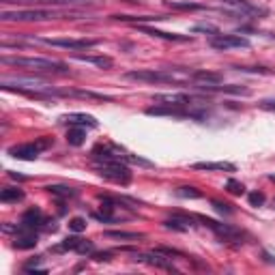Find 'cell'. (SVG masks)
<instances>
[{"mask_svg": "<svg viewBox=\"0 0 275 275\" xmlns=\"http://www.w3.org/2000/svg\"><path fill=\"white\" fill-rule=\"evenodd\" d=\"M0 86L5 90H20V93H28L35 97H50V95H56V97H65V90H58L54 88L52 84H48L45 80L41 78H26V76H5Z\"/></svg>", "mask_w": 275, "mask_h": 275, "instance_id": "1", "label": "cell"}, {"mask_svg": "<svg viewBox=\"0 0 275 275\" xmlns=\"http://www.w3.org/2000/svg\"><path fill=\"white\" fill-rule=\"evenodd\" d=\"M3 65H11V67H20V69H28V71H48V73H67V65L60 60H52V58H30V56H3L0 58Z\"/></svg>", "mask_w": 275, "mask_h": 275, "instance_id": "2", "label": "cell"}, {"mask_svg": "<svg viewBox=\"0 0 275 275\" xmlns=\"http://www.w3.org/2000/svg\"><path fill=\"white\" fill-rule=\"evenodd\" d=\"M65 15H76L73 11H56V9H15V11H3L5 22H48L58 20Z\"/></svg>", "mask_w": 275, "mask_h": 275, "instance_id": "3", "label": "cell"}, {"mask_svg": "<svg viewBox=\"0 0 275 275\" xmlns=\"http://www.w3.org/2000/svg\"><path fill=\"white\" fill-rule=\"evenodd\" d=\"M95 172L108 181L118 183V185H127L131 181V172L123 161H99L95 166Z\"/></svg>", "mask_w": 275, "mask_h": 275, "instance_id": "4", "label": "cell"}, {"mask_svg": "<svg viewBox=\"0 0 275 275\" xmlns=\"http://www.w3.org/2000/svg\"><path fill=\"white\" fill-rule=\"evenodd\" d=\"M52 146V140L50 138H39L35 142H28V144H20V146H11L9 149V155L15 159H24V161H35L39 157V153H43L45 149Z\"/></svg>", "mask_w": 275, "mask_h": 275, "instance_id": "5", "label": "cell"}, {"mask_svg": "<svg viewBox=\"0 0 275 275\" xmlns=\"http://www.w3.org/2000/svg\"><path fill=\"white\" fill-rule=\"evenodd\" d=\"M125 80L151 82V84H172L174 73L172 71H157V69H138V71H127Z\"/></svg>", "mask_w": 275, "mask_h": 275, "instance_id": "6", "label": "cell"}, {"mask_svg": "<svg viewBox=\"0 0 275 275\" xmlns=\"http://www.w3.org/2000/svg\"><path fill=\"white\" fill-rule=\"evenodd\" d=\"M211 48L215 50H232V48H250V41L239 35H215L211 37Z\"/></svg>", "mask_w": 275, "mask_h": 275, "instance_id": "7", "label": "cell"}, {"mask_svg": "<svg viewBox=\"0 0 275 275\" xmlns=\"http://www.w3.org/2000/svg\"><path fill=\"white\" fill-rule=\"evenodd\" d=\"M37 41L52 45V48H65V50H88L97 45L95 39H37Z\"/></svg>", "mask_w": 275, "mask_h": 275, "instance_id": "8", "label": "cell"}, {"mask_svg": "<svg viewBox=\"0 0 275 275\" xmlns=\"http://www.w3.org/2000/svg\"><path fill=\"white\" fill-rule=\"evenodd\" d=\"M200 222L204 226H209L222 241H239L241 239V230H236L234 226H228V224H219V222H213V219H204L200 217Z\"/></svg>", "mask_w": 275, "mask_h": 275, "instance_id": "9", "label": "cell"}, {"mask_svg": "<svg viewBox=\"0 0 275 275\" xmlns=\"http://www.w3.org/2000/svg\"><path fill=\"white\" fill-rule=\"evenodd\" d=\"M60 123H67L71 127H97V118L84 112H71L60 116Z\"/></svg>", "mask_w": 275, "mask_h": 275, "instance_id": "10", "label": "cell"}, {"mask_svg": "<svg viewBox=\"0 0 275 275\" xmlns=\"http://www.w3.org/2000/svg\"><path fill=\"white\" fill-rule=\"evenodd\" d=\"M138 30L144 32V35H151L155 39H163V41H191L189 35H177V32H163V30H157V28H151V26H144L140 24Z\"/></svg>", "mask_w": 275, "mask_h": 275, "instance_id": "11", "label": "cell"}, {"mask_svg": "<svg viewBox=\"0 0 275 275\" xmlns=\"http://www.w3.org/2000/svg\"><path fill=\"white\" fill-rule=\"evenodd\" d=\"M135 260H142V262H149L153 267H159V269H174L172 267V260L163 256V252H151V254H140L135 256Z\"/></svg>", "mask_w": 275, "mask_h": 275, "instance_id": "12", "label": "cell"}, {"mask_svg": "<svg viewBox=\"0 0 275 275\" xmlns=\"http://www.w3.org/2000/svg\"><path fill=\"white\" fill-rule=\"evenodd\" d=\"M189 78L196 82V86H215V84H222L224 80L219 73H213V71H194Z\"/></svg>", "mask_w": 275, "mask_h": 275, "instance_id": "13", "label": "cell"}, {"mask_svg": "<svg viewBox=\"0 0 275 275\" xmlns=\"http://www.w3.org/2000/svg\"><path fill=\"white\" fill-rule=\"evenodd\" d=\"M194 170H207V172H211V170H224V172H234L236 168H234V163H230V161H198V163H194Z\"/></svg>", "mask_w": 275, "mask_h": 275, "instance_id": "14", "label": "cell"}, {"mask_svg": "<svg viewBox=\"0 0 275 275\" xmlns=\"http://www.w3.org/2000/svg\"><path fill=\"white\" fill-rule=\"evenodd\" d=\"M166 228H174V230H181V232H185L189 230L191 226H194V217H185V215H172L170 219H166Z\"/></svg>", "mask_w": 275, "mask_h": 275, "instance_id": "15", "label": "cell"}, {"mask_svg": "<svg viewBox=\"0 0 275 275\" xmlns=\"http://www.w3.org/2000/svg\"><path fill=\"white\" fill-rule=\"evenodd\" d=\"M76 60L80 62H88V65H97V67H101V69H112L114 67V60L112 58H108V56H73Z\"/></svg>", "mask_w": 275, "mask_h": 275, "instance_id": "16", "label": "cell"}, {"mask_svg": "<svg viewBox=\"0 0 275 275\" xmlns=\"http://www.w3.org/2000/svg\"><path fill=\"white\" fill-rule=\"evenodd\" d=\"M41 224H43V215L39 209H28L22 215V226H26V228H32L35 230V226H41Z\"/></svg>", "mask_w": 275, "mask_h": 275, "instance_id": "17", "label": "cell"}, {"mask_svg": "<svg viewBox=\"0 0 275 275\" xmlns=\"http://www.w3.org/2000/svg\"><path fill=\"white\" fill-rule=\"evenodd\" d=\"M114 20H118V22H140V24H144V22H159V20H166L163 15H112Z\"/></svg>", "mask_w": 275, "mask_h": 275, "instance_id": "18", "label": "cell"}, {"mask_svg": "<svg viewBox=\"0 0 275 275\" xmlns=\"http://www.w3.org/2000/svg\"><path fill=\"white\" fill-rule=\"evenodd\" d=\"M106 236H108V239H118V241H138V239H144L142 232H125V230H108Z\"/></svg>", "mask_w": 275, "mask_h": 275, "instance_id": "19", "label": "cell"}, {"mask_svg": "<svg viewBox=\"0 0 275 275\" xmlns=\"http://www.w3.org/2000/svg\"><path fill=\"white\" fill-rule=\"evenodd\" d=\"M65 97H80V99H97V101H112L106 95L90 93V90H65Z\"/></svg>", "mask_w": 275, "mask_h": 275, "instance_id": "20", "label": "cell"}, {"mask_svg": "<svg viewBox=\"0 0 275 275\" xmlns=\"http://www.w3.org/2000/svg\"><path fill=\"white\" fill-rule=\"evenodd\" d=\"M0 200L3 202H20V200H24V191L17 187H5L0 191Z\"/></svg>", "mask_w": 275, "mask_h": 275, "instance_id": "21", "label": "cell"}, {"mask_svg": "<svg viewBox=\"0 0 275 275\" xmlns=\"http://www.w3.org/2000/svg\"><path fill=\"white\" fill-rule=\"evenodd\" d=\"M84 138H86L84 127H71V129L67 131V142L71 146H82L84 144Z\"/></svg>", "mask_w": 275, "mask_h": 275, "instance_id": "22", "label": "cell"}, {"mask_svg": "<svg viewBox=\"0 0 275 275\" xmlns=\"http://www.w3.org/2000/svg\"><path fill=\"white\" fill-rule=\"evenodd\" d=\"M168 7L177 9V11H200V9H204L202 5H198V3H189V0H170Z\"/></svg>", "mask_w": 275, "mask_h": 275, "instance_id": "23", "label": "cell"}, {"mask_svg": "<svg viewBox=\"0 0 275 275\" xmlns=\"http://www.w3.org/2000/svg\"><path fill=\"white\" fill-rule=\"evenodd\" d=\"M50 191V194H54V196H60V198H73L78 194L76 189H71V187H65V185H50V187H45Z\"/></svg>", "mask_w": 275, "mask_h": 275, "instance_id": "24", "label": "cell"}, {"mask_svg": "<svg viewBox=\"0 0 275 275\" xmlns=\"http://www.w3.org/2000/svg\"><path fill=\"white\" fill-rule=\"evenodd\" d=\"M3 3H11V0H3ZM17 3H41V5H80V3H88V0H17Z\"/></svg>", "mask_w": 275, "mask_h": 275, "instance_id": "25", "label": "cell"}, {"mask_svg": "<svg viewBox=\"0 0 275 275\" xmlns=\"http://www.w3.org/2000/svg\"><path fill=\"white\" fill-rule=\"evenodd\" d=\"M80 241H82V239H78V236H67V239L56 247V252H65V250H73V252H76L78 245H80Z\"/></svg>", "mask_w": 275, "mask_h": 275, "instance_id": "26", "label": "cell"}, {"mask_svg": "<svg viewBox=\"0 0 275 275\" xmlns=\"http://www.w3.org/2000/svg\"><path fill=\"white\" fill-rule=\"evenodd\" d=\"M226 189L230 191V194H234V196H243V194H245V187H243V183L234 181V179H228V181H226Z\"/></svg>", "mask_w": 275, "mask_h": 275, "instance_id": "27", "label": "cell"}, {"mask_svg": "<svg viewBox=\"0 0 275 275\" xmlns=\"http://www.w3.org/2000/svg\"><path fill=\"white\" fill-rule=\"evenodd\" d=\"M177 196H179V198H194V200L202 198V194H200L196 187H179V189H177Z\"/></svg>", "mask_w": 275, "mask_h": 275, "instance_id": "28", "label": "cell"}, {"mask_svg": "<svg viewBox=\"0 0 275 275\" xmlns=\"http://www.w3.org/2000/svg\"><path fill=\"white\" fill-rule=\"evenodd\" d=\"M69 230L71 232H84L86 230V219L84 217H73L69 222Z\"/></svg>", "mask_w": 275, "mask_h": 275, "instance_id": "29", "label": "cell"}, {"mask_svg": "<svg viewBox=\"0 0 275 275\" xmlns=\"http://www.w3.org/2000/svg\"><path fill=\"white\" fill-rule=\"evenodd\" d=\"M194 32H209V35H219V28L217 26H213V24H196L194 26Z\"/></svg>", "mask_w": 275, "mask_h": 275, "instance_id": "30", "label": "cell"}, {"mask_svg": "<svg viewBox=\"0 0 275 275\" xmlns=\"http://www.w3.org/2000/svg\"><path fill=\"white\" fill-rule=\"evenodd\" d=\"M247 200H250L252 207H262L264 204V194L262 191H252V194L247 196Z\"/></svg>", "mask_w": 275, "mask_h": 275, "instance_id": "31", "label": "cell"}, {"mask_svg": "<svg viewBox=\"0 0 275 275\" xmlns=\"http://www.w3.org/2000/svg\"><path fill=\"white\" fill-rule=\"evenodd\" d=\"M76 252L82 254V256H84V254H93V252H95V245L90 243V241H80V245H78Z\"/></svg>", "mask_w": 275, "mask_h": 275, "instance_id": "32", "label": "cell"}, {"mask_svg": "<svg viewBox=\"0 0 275 275\" xmlns=\"http://www.w3.org/2000/svg\"><path fill=\"white\" fill-rule=\"evenodd\" d=\"M213 207L217 213H226V215H230L232 213V207L230 204H226V202H219V200H213Z\"/></svg>", "mask_w": 275, "mask_h": 275, "instance_id": "33", "label": "cell"}, {"mask_svg": "<svg viewBox=\"0 0 275 275\" xmlns=\"http://www.w3.org/2000/svg\"><path fill=\"white\" fill-rule=\"evenodd\" d=\"M260 108L269 110V112H275V99H264V101H260Z\"/></svg>", "mask_w": 275, "mask_h": 275, "instance_id": "34", "label": "cell"}, {"mask_svg": "<svg viewBox=\"0 0 275 275\" xmlns=\"http://www.w3.org/2000/svg\"><path fill=\"white\" fill-rule=\"evenodd\" d=\"M95 260H110V252H104V254H95Z\"/></svg>", "mask_w": 275, "mask_h": 275, "instance_id": "35", "label": "cell"}, {"mask_svg": "<svg viewBox=\"0 0 275 275\" xmlns=\"http://www.w3.org/2000/svg\"><path fill=\"white\" fill-rule=\"evenodd\" d=\"M9 177L15 179V181H26V177H22V174H15V172H9Z\"/></svg>", "mask_w": 275, "mask_h": 275, "instance_id": "36", "label": "cell"}, {"mask_svg": "<svg viewBox=\"0 0 275 275\" xmlns=\"http://www.w3.org/2000/svg\"><path fill=\"white\" fill-rule=\"evenodd\" d=\"M273 209H275V198H273Z\"/></svg>", "mask_w": 275, "mask_h": 275, "instance_id": "37", "label": "cell"}]
</instances>
